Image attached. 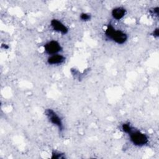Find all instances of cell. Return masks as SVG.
Masks as SVG:
<instances>
[{
	"mask_svg": "<svg viewBox=\"0 0 159 159\" xmlns=\"http://www.w3.org/2000/svg\"><path fill=\"white\" fill-rule=\"evenodd\" d=\"M52 158H63V157H62V154H60V153H57V152H53L52 154Z\"/></svg>",
	"mask_w": 159,
	"mask_h": 159,
	"instance_id": "cell-10",
	"label": "cell"
},
{
	"mask_svg": "<svg viewBox=\"0 0 159 159\" xmlns=\"http://www.w3.org/2000/svg\"><path fill=\"white\" fill-rule=\"evenodd\" d=\"M51 25L55 30L63 34H66L68 32L67 27L65 25H63L60 21L57 19H53L51 21Z\"/></svg>",
	"mask_w": 159,
	"mask_h": 159,
	"instance_id": "cell-5",
	"label": "cell"
},
{
	"mask_svg": "<svg viewBox=\"0 0 159 159\" xmlns=\"http://www.w3.org/2000/svg\"><path fill=\"white\" fill-rule=\"evenodd\" d=\"M105 34L107 38L119 44L124 43L127 39V36L125 33L120 30H116L111 24L107 26Z\"/></svg>",
	"mask_w": 159,
	"mask_h": 159,
	"instance_id": "cell-1",
	"label": "cell"
},
{
	"mask_svg": "<svg viewBox=\"0 0 159 159\" xmlns=\"http://www.w3.org/2000/svg\"><path fill=\"white\" fill-rule=\"evenodd\" d=\"M158 35H159L158 29L157 28V29H156L155 30H154V31H153V35H154V37H158Z\"/></svg>",
	"mask_w": 159,
	"mask_h": 159,
	"instance_id": "cell-11",
	"label": "cell"
},
{
	"mask_svg": "<svg viewBox=\"0 0 159 159\" xmlns=\"http://www.w3.org/2000/svg\"><path fill=\"white\" fill-rule=\"evenodd\" d=\"M81 19L83 20H88L90 19L91 18V16L89 14H86V13H83L81 14V16H80Z\"/></svg>",
	"mask_w": 159,
	"mask_h": 159,
	"instance_id": "cell-9",
	"label": "cell"
},
{
	"mask_svg": "<svg viewBox=\"0 0 159 159\" xmlns=\"http://www.w3.org/2000/svg\"><path fill=\"white\" fill-rule=\"evenodd\" d=\"M65 60V57L61 55H52L48 58V63L51 65L60 64Z\"/></svg>",
	"mask_w": 159,
	"mask_h": 159,
	"instance_id": "cell-6",
	"label": "cell"
},
{
	"mask_svg": "<svg viewBox=\"0 0 159 159\" xmlns=\"http://www.w3.org/2000/svg\"><path fill=\"white\" fill-rule=\"evenodd\" d=\"M132 142L137 146H142L148 142L147 137L139 130H134L133 129L129 133Z\"/></svg>",
	"mask_w": 159,
	"mask_h": 159,
	"instance_id": "cell-2",
	"label": "cell"
},
{
	"mask_svg": "<svg viewBox=\"0 0 159 159\" xmlns=\"http://www.w3.org/2000/svg\"><path fill=\"white\" fill-rule=\"evenodd\" d=\"M45 114L52 124H53L56 125L57 127H58V128L60 130L62 129L63 126H62V123H61V119L55 114V112L53 111H52V109H47L45 111Z\"/></svg>",
	"mask_w": 159,
	"mask_h": 159,
	"instance_id": "cell-4",
	"label": "cell"
},
{
	"mask_svg": "<svg viewBox=\"0 0 159 159\" xmlns=\"http://www.w3.org/2000/svg\"><path fill=\"white\" fill-rule=\"evenodd\" d=\"M125 12L126 11L123 7H116L112 10V15L114 19L119 20L124 16Z\"/></svg>",
	"mask_w": 159,
	"mask_h": 159,
	"instance_id": "cell-7",
	"label": "cell"
},
{
	"mask_svg": "<svg viewBox=\"0 0 159 159\" xmlns=\"http://www.w3.org/2000/svg\"><path fill=\"white\" fill-rule=\"evenodd\" d=\"M122 129L124 132L129 134L132 129V128L130 127V125L128 124H124L122 126Z\"/></svg>",
	"mask_w": 159,
	"mask_h": 159,
	"instance_id": "cell-8",
	"label": "cell"
},
{
	"mask_svg": "<svg viewBox=\"0 0 159 159\" xmlns=\"http://www.w3.org/2000/svg\"><path fill=\"white\" fill-rule=\"evenodd\" d=\"M44 48L45 52L50 55H55L61 50L60 45L55 40H52L47 43L44 46Z\"/></svg>",
	"mask_w": 159,
	"mask_h": 159,
	"instance_id": "cell-3",
	"label": "cell"
}]
</instances>
